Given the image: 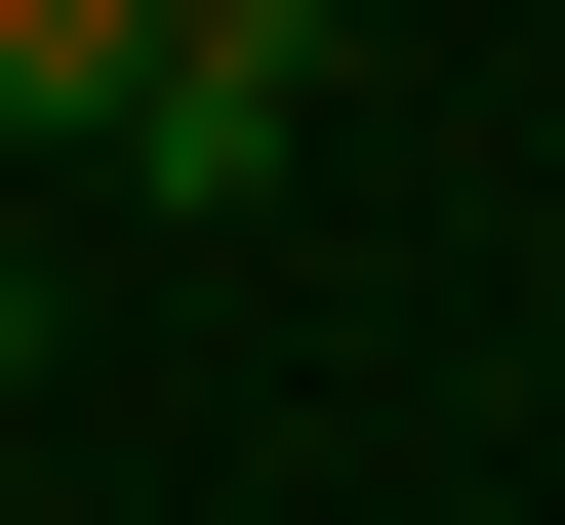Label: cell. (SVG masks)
I'll return each mask as SVG.
<instances>
[{
  "mask_svg": "<svg viewBox=\"0 0 565 525\" xmlns=\"http://www.w3.org/2000/svg\"><path fill=\"white\" fill-rule=\"evenodd\" d=\"M282 162H323V0H162V82H121V202H202V243H243Z\"/></svg>",
  "mask_w": 565,
  "mask_h": 525,
  "instance_id": "cell-1",
  "label": "cell"
},
{
  "mask_svg": "<svg viewBox=\"0 0 565 525\" xmlns=\"http://www.w3.org/2000/svg\"><path fill=\"white\" fill-rule=\"evenodd\" d=\"M0 405H41V243H0Z\"/></svg>",
  "mask_w": 565,
  "mask_h": 525,
  "instance_id": "cell-3",
  "label": "cell"
},
{
  "mask_svg": "<svg viewBox=\"0 0 565 525\" xmlns=\"http://www.w3.org/2000/svg\"><path fill=\"white\" fill-rule=\"evenodd\" d=\"M121 82H162V0H0V162H121Z\"/></svg>",
  "mask_w": 565,
  "mask_h": 525,
  "instance_id": "cell-2",
  "label": "cell"
}]
</instances>
